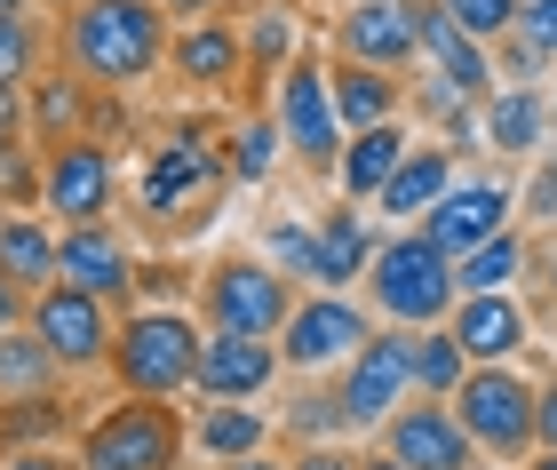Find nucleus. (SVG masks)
I'll return each instance as SVG.
<instances>
[{"instance_id":"nucleus-1","label":"nucleus","mask_w":557,"mask_h":470,"mask_svg":"<svg viewBox=\"0 0 557 470\" xmlns=\"http://www.w3.org/2000/svg\"><path fill=\"white\" fill-rule=\"evenodd\" d=\"M64 57L104 88H136L168 57V9L160 0H81L64 24Z\"/></svg>"},{"instance_id":"nucleus-2","label":"nucleus","mask_w":557,"mask_h":470,"mask_svg":"<svg viewBox=\"0 0 557 470\" xmlns=\"http://www.w3.org/2000/svg\"><path fill=\"white\" fill-rule=\"evenodd\" d=\"M367 287H374V311L398 319V327H438V319L454 311V295H462V287H454V256L422 224L391 232L383 247H374Z\"/></svg>"},{"instance_id":"nucleus-3","label":"nucleus","mask_w":557,"mask_h":470,"mask_svg":"<svg viewBox=\"0 0 557 470\" xmlns=\"http://www.w3.org/2000/svg\"><path fill=\"white\" fill-rule=\"evenodd\" d=\"M199 351H208V335H199L184 311H136L128 327L112 335V375L128 383L136 399H168V391L199 383Z\"/></svg>"},{"instance_id":"nucleus-4","label":"nucleus","mask_w":557,"mask_h":470,"mask_svg":"<svg viewBox=\"0 0 557 470\" xmlns=\"http://www.w3.org/2000/svg\"><path fill=\"white\" fill-rule=\"evenodd\" d=\"M223 184H232V168H223L215 144L168 136V144H151V160L136 176V208L151 215V224H208Z\"/></svg>"},{"instance_id":"nucleus-5","label":"nucleus","mask_w":557,"mask_h":470,"mask_svg":"<svg viewBox=\"0 0 557 470\" xmlns=\"http://www.w3.org/2000/svg\"><path fill=\"white\" fill-rule=\"evenodd\" d=\"M534 399L542 391L525 383L518 359H510V367H470L462 391H454V415H462V431L478 438V455L518 462V455H534Z\"/></svg>"},{"instance_id":"nucleus-6","label":"nucleus","mask_w":557,"mask_h":470,"mask_svg":"<svg viewBox=\"0 0 557 470\" xmlns=\"http://www.w3.org/2000/svg\"><path fill=\"white\" fill-rule=\"evenodd\" d=\"M175 455H184L175 407L168 399H136V391L81 431V470H175Z\"/></svg>"},{"instance_id":"nucleus-7","label":"nucleus","mask_w":557,"mask_h":470,"mask_svg":"<svg viewBox=\"0 0 557 470\" xmlns=\"http://www.w3.org/2000/svg\"><path fill=\"white\" fill-rule=\"evenodd\" d=\"M48 351H57L64 375H88V367H112V311H104V295H88V287H72V280H48L33 287V319H24Z\"/></svg>"},{"instance_id":"nucleus-8","label":"nucleus","mask_w":557,"mask_h":470,"mask_svg":"<svg viewBox=\"0 0 557 470\" xmlns=\"http://www.w3.org/2000/svg\"><path fill=\"white\" fill-rule=\"evenodd\" d=\"M343 415L350 431H383L398 407L414 399V335H367L359 351L343 359Z\"/></svg>"},{"instance_id":"nucleus-9","label":"nucleus","mask_w":557,"mask_h":470,"mask_svg":"<svg viewBox=\"0 0 557 470\" xmlns=\"http://www.w3.org/2000/svg\"><path fill=\"white\" fill-rule=\"evenodd\" d=\"M199 311H208V327H232V335H278L287 327V311H295V295H287V271H278L271 256L263 263H215L208 271V287H199Z\"/></svg>"},{"instance_id":"nucleus-10","label":"nucleus","mask_w":557,"mask_h":470,"mask_svg":"<svg viewBox=\"0 0 557 470\" xmlns=\"http://www.w3.org/2000/svg\"><path fill=\"white\" fill-rule=\"evenodd\" d=\"M278 128H287V152L302 168H343V112H335V81H326V64H287L278 72Z\"/></svg>"},{"instance_id":"nucleus-11","label":"nucleus","mask_w":557,"mask_h":470,"mask_svg":"<svg viewBox=\"0 0 557 470\" xmlns=\"http://www.w3.org/2000/svg\"><path fill=\"white\" fill-rule=\"evenodd\" d=\"M374 327H367V311L350 304V295H311V304H295L287 311V327H278V359L302 367V375H319V367H343L350 351H359Z\"/></svg>"},{"instance_id":"nucleus-12","label":"nucleus","mask_w":557,"mask_h":470,"mask_svg":"<svg viewBox=\"0 0 557 470\" xmlns=\"http://www.w3.org/2000/svg\"><path fill=\"white\" fill-rule=\"evenodd\" d=\"M383 447L407 470H478V438L462 431L454 399H407L383 423Z\"/></svg>"},{"instance_id":"nucleus-13","label":"nucleus","mask_w":557,"mask_h":470,"mask_svg":"<svg viewBox=\"0 0 557 470\" xmlns=\"http://www.w3.org/2000/svg\"><path fill=\"white\" fill-rule=\"evenodd\" d=\"M335 48L359 64H383V72H407L422 57V9L414 0H350L335 16Z\"/></svg>"},{"instance_id":"nucleus-14","label":"nucleus","mask_w":557,"mask_h":470,"mask_svg":"<svg viewBox=\"0 0 557 470\" xmlns=\"http://www.w3.org/2000/svg\"><path fill=\"white\" fill-rule=\"evenodd\" d=\"M446 327L462 335L470 367H510V359L525 351V343H534V319H525L518 287H494V295H454Z\"/></svg>"},{"instance_id":"nucleus-15","label":"nucleus","mask_w":557,"mask_h":470,"mask_svg":"<svg viewBox=\"0 0 557 470\" xmlns=\"http://www.w3.org/2000/svg\"><path fill=\"white\" fill-rule=\"evenodd\" d=\"M40 208H57L64 224H104V208H112V160H104V144H88V136L48 144V191H40Z\"/></svg>"},{"instance_id":"nucleus-16","label":"nucleus","mask_w":557,"mask_h":470,"mask_svg":"<svg viewBox=\"0 0 557 470\" xmlns=\"http://www.w3.org/2000/svg\"><path fill=\"white\" fill-rule=\"evenodd\" d=\"M510 208H518V191L510 184H494V176H478V184H446V200L422 215V232L446 247V256H470V247H486L494 232H510Z\"/></svg>"},{"instance_id":"nucleus-17","label":"nucleus","mask_w":557,"mask_h":470,"mask_svg":"<svg viewBox=\"0 0 557 470\" xmlns=\"http://www.w3.org/2000/svg\"><path fill=\"white\" fill-rule=\"evenodd\" d=\"M414 9H422V57H430V72H438V88L486 104V96H494V48L470 40L462 24L438 9V0H414Z\"/></svg>"},{"instance_id":"nucleus-18","label":"nucleus","mask_w":557,"mask_h":470,"mask_svg":"<svg viewBox=\"0 0 557 470\" xmlns=\"http://www.w3.org/2000/svg\"><path fill=\"white\" fill-rule=\"evenodd\" d=\"M278 367H287V359H278L271 335H232V327H215L208 351H199V399H256V391H271Z\"/></svg>"},{"instance_id":"nucleus-19","label":"nucleus","mask_w":557,"mask_h":470,"mask_svg":"<svg viewBox=\"0 0 557 470\" xmlns=\"http://www.w3.org/2000/svg\"><path fill=\"white\" fill-rule=\"evenodd\" d=\"M478 136H486V152H502V160H534L557 136L549 128V88H494L486 112H478Z\"/></svg>"},{"instance_id":"nucleus-20","label":"nucleus","mask_w":557,"mask_h":470,"mask_svg":"<svg viewBox=\"0 0 557 470\" xmlns=\"http://www.w3.org/2000/svg\"><path fill=\"white\" fill-rule=\"evenodd\" d=\"M57 280H72V287H88V295H128L136 287V271H128V247H120L104 224H64V239H57Z\"/></svg>"},{"instance_id":"nucleus-21","label":"nucleus","mask_w":557,"mask_h":470,"mask_svg":"<svg viewBox=\"0 0 557 470\" xmlns=\"http://www.w3.org/2000/svg\"><path fill=\"white\" fill-rule=\"evenodd\" d=\"M446 184H454V152H446V144H414V152L398 160V176L383 184V200H374V208H383L391 224H422V215L446 200Z\"/></svg>"},{"instance_id":"nucleus-22","label":"nucleus","mask_w":557,"mask_h":470,"mask_svg":"<svg viewBox=\"0 0 557 470\" xmlns=\"http://www.w3.org/2000/svg\"><path fill=\"white\" fill-rule=\"evenodd\" d=\"M168 57H175V72L199 81V88H232L239 64H247V40L232 33V24H215V16H191V33L168 40Z\"/></svg>"},{"instance_id":"nucleus-23","label":"nucleus","mask_w":557,"mask_h":470,"mask_svg":"<svg viewBox=\"0 0 557 470\" xmlns=\"http://www.w3.org/2000/svg\"><path fill=\"white\" fill-rule=\"evenodd\" d=\"M374 247H383V239H374V232L359 224V208H335V215L319 224V247H311V280H319L326 295H343L350 280H367Z\"/></svg>"},{"instance_id":"nucleus-24","label":"nucleus","mask_w":557,"mask_h":470,"mask_svg":"<svg viewBox=\"0 0 557 470\" xmlns=\"http://www.w3.org/2000/svg\"><path fill=\"white\" fill-rule=\"evenodd\" d=\"M407 152H414L407 128H398V120H383V128H359V136L343 144V168H335V176H343L350 200H383V184L398 176V160H407Z\"/></svg>"},{"instance_id":"nucleus-25","label":"nucleus","mask_w":557,"mask_h":470,"mask_svg":"<svg viewBox=\"0 0 557 470\" xmlns=\"http://www.w3.org/2000/svg\"><path fill=\"white\" fill-rule=\"evenodd\" d=\"M335 112H343V128L359 136V128H383V120H398V72L383 64H359V57H343L335 72Z\"/></svg>"},{"instance_id":"nucleus-26","label":"nucleus","mask_w":557,"mask_h":470,"mask_svg":"<svg viewBox=\"0 0 557 470\" xmlns=\"http://www.w3.org/2000/svg\"><path fill=\"white\" fill-rule=\"evenodd\" d=\"M57 375H64V367H57V351H48L33 327H9V335H0V399H48Z\"/></svg>"},{"instance_id":"nucleus-27","label":"nucleus","mask_w":557,"mask_h":470,"mask_svg":"<svg viewBox=\"0 0 557 470\" xmlns=\"http://www.w3.org/2000/svg\"><path fill=\"white\" fill-rule=\"evenodd\" d=\"M470 375V351H462V335L446 327H414V399H454Z\"/></svg>"},{"instance_id":"nucleus-28","label":"nucleus","mask_w":557,"mask_h":470,"mask_svg":"<svg viewBox=\"0 0 557 470\" xmlns=\"http://www.w3.org/2000/svg\"><path fill=\"white\" fill-rule=\"evenodd\" d=\"M525 239L518 232H494L486 247H470V256H454V287L462 295H494V287H518L525 280Z\"/></svg>"},{"instance_id":"nucleus-29","label":"nucleus","mask_w":557,"mask_h":470,"mask_svg":"<svg viewBox=\"0 0 557 470\" xmlns=\"http://www.w3.org/2000/svg\"><path fill=\"white\" fill-rule=\"evenodd\" d=\"M0 271L24 287H48L57 280V232L33 224V215H0Z\"/></svg>"},{"instance_id":"nucleus-30","label":"nucleus","mask_w":557,"mask_h":470,"mask_svg":"<svg viewBox=\"0 0 557 470\" xmlns=\"http://www.w3.org/2000/svg\"><path fill=\"white\" fill-rule=\"evenodd\" d=\"M199 455H215V462L263 455V415L247 407V399H215L208 415H199Z\"/></svg>"},{"instance_id":"nucleus-31","label":"nucleus","mask_w":557,"mask_h":470,"mask_svg":"<svg viewBox=\"0 0 557 470\" xmlns=\"http://www.w3.org/2000/svg\"><path fill=\"white\" fill-rule=\"evenodd\" d=\"M278 152H287V128H278V120H239L223 168H232V184H263L271 168H278Z\"/></svg>"},{"instance_id":"nucleus-32","label":"nucleus","mask_w":557,"mask_h":470,"mask_svg":"<svg viewBox=\"0 0 557 470\" xmlns=\"http://www.w3.org/2000/svg\"><path fill=\"white\" fill-rule=\"evenodd\" d=\"M33 88H40V112H33L40 144H72L81 136V88L72 81H33Z\"/></svg>"},{"instance_id":"nucleus-33","label":"nucleus","mask_w":557,"mask_h":470,"mask_svg":"<svg viewBox=\"0 0 557 470\" xmlns=\"http://www.w3.org/2000/svg\"><path fill=\"white\" fill-rule=\"evenodd\" d=\"M438 9L462 24L470 40H486V48H494L502 33H518V9H525V0H438Z\"/></svg>"},{"instance_id":"nucleus-34","label":"nucleus","mask_w":557,"mask_h":470,"mask_svg":"<svg viewBox=\"0 0 557 470\" xmlns=\"http://www.w3.org/2000/svg\"><path fill=\"white\" fill-rule=\"evenodd\" d=\"M542 72H549V57H542L525 33H502V40H494V81H502V88H542Z\"/></svg>"},{"instance_id":"nucleus-35","label":"nucleus","mask_w":557,"mask_h":470,"mask_svg":"<svg viewBox=\"0 0 557 470\" xmlns=\"http://www.w3.org/2000/svg\"><path fill=\"white\" fill-rule=\"evenodd\" d=\"M287 423L302 431V447H319V438H335V431H350V415H343V391L326 383V391H311V399H302Z\"/></svg>"},{"instance_id":"nucleus-36","label":"nucleus","mask_w":557,"mask_h":470,"mask_svg":"<svg viewBox=\"0 0 557 470\" xmlns=\"http://www.w3.org/2000/svg\"><path fill=\"white\" fill-rule=\"evenodd\" d=\"M287 48H295V24L278 16V9H263L256 33H247V64H263V72L278 64V72H287Z\"/></svg>"},{"instance_id":"nucleus-37","label":"nucleus","mask_w":557,"mask_h":470,"mask_svg":"<svg viewBox=\"0 0 557 470\" xmlns=\"http://www.w3.org/2000/svg\"><path fill=\"white\" fill-rule=\"evenodd\" d=\"M24 81H33V33H24V16H0V88Z\"/></svg>"},{"instance_id":"nucleus-38","label":"nucleus","mask_w":557,"mask_h":470,"mask_svg":"<svg viewBox=\"0 0 557 470\" xmlns=\"http://www.w3.org/2000/svg\"><path fill=\"white\" fill-rule=\"evenodd\" d=\"M525 215H542V224H557V144L542 152V168L525 176V200H518Z\"/></svg>"},{"instance_id":"nucleus-39","label":"nucleus","mask_w":557,"mask_h":470,"mask_svg":"<svg viewBox=\"0 0 557 470\" xmlns=\"http://www.w3.org/2000/svg\"><path fill=\"white\" fill-rule=\"evenodd\" d=\"M311 247H319V232L278 224V232H271V263H278V271H302V280H311Z\"/></svg>"},{"instance_id":"nucleus-40","label":"nucleus","mask_w":557,"mask_h":470,"mask_svg":"<svg viewBox=\"0 0 557 470\" xmlns=\"http://www.w3.org/2000/svg\"><path fill=\"white\" fill-rule=\"evenodd\" d=\"M518 33L557 64V0H525V9H518Z\"/></svg>"},{"instance_id":"nucleus-41","label":"nucleus","mask_w":557,"mask_h":470,"mask_svg":"<svg viewBox=\"0 0 557 470\" xmlns=\"http://www.w3.org/2000/svg\"><path fill=\"white\" fill-rule=\"evenodd\" d=\"M24 319H33V287L0 271V335H9V327H24Z\"/></svg>"},{"instance_id":"nucleus-42","label":"nucleus","mask_w":557,"mask_h":470,"mask_svg":"<svg viewBox=\"0 0 557 470\" xmlns=\"http://www.w3.org/2000/svg\"><path fill=\"white\" fill-rule=\"evenodd\" d=\"M287 470H359V455H343L335 438H319V447H302V455H295Z\"/></svg>"},{"instance_id":"nucleus-43","label":"nucleus","mask_w":557,"mask_h":470,"mask_svg":"<svg viewBox=\"0 0 557 470\" xmlns=\"http://www.w3.org/2000/svg\"><path fill=\"white\" fill-rule=\"evenodd\" d=\"M0 470H81L72 455H48V447H9V462Z\"/></svg>"},{"instance_id":"nucleus-44","label":"nucleus","mask_w":557,"mask_h":470,"mask_svg":"<svg viewBox=\"0 0 557 470\" xmlns=\"http://www.w3.org/2000/svg\"><path fill=\"white\" fill-rule=\"evenodd\" d=\"M534 447H557V383H542L534 399Z\"/></svg>"},{"instance_id":"nucleus-45","label":"nucleus","mask_w":557,"mask_h":470,"mask_svg":"<svg viewBox=\"0 0 557 470\" xmlns=\"http://www.w3.org/2000/svg\"><path fill=\"white\" fill-rule=\"evenodd\" d=\"M0 136H9V144L24 136V96L16 88H0Z\"/></svg>"},{"instance_id":"nucleus-46","label":"nucleus","mask_w":557,"mask_h":470,"mask_svg":"<svg viewBox=\"0 0 557 470\" xmlns=\"http://www.w3.org/2000/svg\"><path fill=\"white\" fill-rule=\"evenodd\" d=\"M160 9H168V16H208L215 0H160Z\"/></svg>"},{"instance_id":"nucleus-47","label":"nucleus","mask_w":557,"mask_h":470,"mask_svg":"<svg viewBox=\"0 0 557 470\" xmlns=\"http://www.w3.org/2000/svg\"><path fill=\"white\" fill-rule=\"evenodd\" d=\"M359 470H407V462H398V455H391V447H383V455H367V462H359Z\"/></svg>"},{"instance_id":"nucleus-48","label":"nucleus","mask_w":557,"mask_h":470,"mask_svg":"<svg viewBox=\"0 0 557 470\" xmlns=\"http://www.w3.org/2000/svg\"><path fill=\"white\" fill-rule=\"evenodd\" d=\"M525 470H557V447H534V462H525Z\"/></svg>"},{"instance_id":"nucleus-49","label":"nucleus","mask_w":557,"mask_h":470,"mask_svg":"<svg viewBox=\"0 0 557 470\" xmlns=\"http://www.w3.org/2000/svg\"><path fill=\"white\" fill-rule=\"evenodd\" d=\"M542 280H549V295H557V247H549V263H542Z\"/></svg>"},{"instance_id":"nucleus-50","label":"nucleus","mask_w":557,"mask_h":470,"mask_svg":"<svg viewBox=\"0 0 557 470\" xmlns=\"http://www.w3.org/2000/svg\"><path fill=\"white\" fill-rule=\"evenodd\" d=\"M232 470H271V462H256V455H247V462H232Z\"/></svg>"},{"instance_id":"nucleus-51","label":"nucleus","mask_w":557,"mask_h":470,"mask_svg":"<svg viewBox=\"0 0 557 470\" xmlns=\"http://www.w3.org/2000/svg\"><path fill=\"white\" fill-rule=\"evenodd\" d=\"M16 9H24V0H0V16H16Z\"/></svg>"},{"instance_id":"nucleus-52","label":"nucleus","mask_w":557,"mask_h":470,"mask_svg":"<svg viewBox=\"0 0 557 470\" xmlns=\"http://www.w3.org/2000/svg\"><path fill=\"white\" fill-rule=\"evenodd\" d=\"M549 128H557V88H549Z\"/></svg>"},{"instance_id":"nucleus-53","label":"nucleus","mask_w":557,"mask_h":470,"mask_svg":"<svg viewBox=\"0 0 557 470\" xmlns=\"http://www.w3.org/2000/svg\"><path fill=\"white\" fill-rule=\"evenodd\" d=\"M64 9H81V0H64Z\"/></svg>"},{"instance_id":"nucleus-54","label":"nucleus","mask_w":557,"mask_h":470,"mask_svg":"<svg viewBox=\"0 0 557 470\" xmlns=\"http://www.w3.org/2000/svg\"><path fill=\"white\" fill-rule=\"evenodd\" d=\"M0 152H9V136H0Z\"/></svg>"}]
</instances>
